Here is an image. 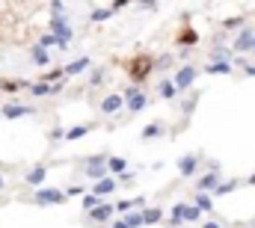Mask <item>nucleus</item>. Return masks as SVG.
<instances>
[{
  "mask_svg": "<svg viewBox=\"0 0 255 228\" xmlns=\"http://www.w3.org/2000/svg\"><path fill=\"white\" fill-rule=\"evenodd\" d=\"M83 175H86L89 181H101V178H107V175H110V169H107V157H104V154L89 157V160L83 163Z\"/></svg>",
  "mask_w": 255,
  "mask_h": 228,
  "instance_id": "nucleus-1",
  "label": "nucleus"
},
{
  "mask_svg": "<svg viewBox=\"0 0 255 228\" xmlns=\"http://www.w3.org/2000/svg\"><path fill=\"white\" fill-rule=\"evenodd\" d=\"M125 107H128V113H142L148 107V95L139 92L136 86H128L125 89Z\"/></svg>",
  "mask_w": 255,
  "mask_h": 228,
  "instance_id": "nucleus-2",
  "label": "nucleus"
},
{
  "mask_svg": "<svg viewBox=\"0 0 255 228\" xmlns=\"http://www.w3.org/2000/svg\"><path fill=\"white\" fill-rule=\"evenodd\" d=\"M65 199L68 196H65L63 190H57V187H42V190L33 193V202L36 205H63Z\"/></svg>",
  "mask_w": 255,
  "mask_h": 228,
  "instance_id": "nucleus-3",
  "label": "nucleus"
},
{
  "mask_svg": "<svg viewBox=\"0 0 255 228\" xmlns=\"http://www.w3.org/2000/svg\"><path fill=\"white\" fill-rule=\"evenodd\" d=\"M196 74H199V71H196V65H181V68L172 74V83H175V89H178V92L190 89L193 83H196Z\"/></svg>",
  "mask_w": 255,
  "mask_h": 228,
  "instance_id": "nucleus-4",
  "label": "nucleus"
},
{
  "mask_svg": "<svg viewBox=\"0 0 255 228\" xmlns=\"http://www.w3.org/2000/svg\"><path fill=\"white\" fill-rule=\"evenodd\" d=\"M98 110L104 115H116L119 110H125V95L122 92H113V95H107L101 104H98Z\"/></svg>",
  "mask_w": 255,
  "mask_h": 228,
  "instance_id": "nucleus-5",
  "label": "nucleus"
},
{
  "mask_svg": "<svg viewBox=\"0 0 255 228\" xmlns=\"http://www.w3.org/2000/svg\"><path fill=\"white\" fill-rule=\"evenodd\" d=\"M0 115L3 118H24V115H36V107H27V104H3L0 107Z\"/></svg>",
  "mask_w": 255,
  "mask_h": 228,
  "instance_id": "nucleus-6",
  "label": "nucleus"
},
{
  "mask_svg": "<svg viewBox=\"0 0 255 228\" xmlns=\"http://www.w3.org/2000/svg\"><path fill=\"white\" fill-rule=\"evenodd\" d=\"M51 33L63 42V45H68L71 42V36H74V30H71V24L65 21V18H51Z\"/></svg>",
  "mask_w": 255,
  "mask_h": 228,
  "instance_id": "nucleus-7",
  "label": "nucleus"
},
{
  "mask_svg": "<svg viewBox=\"0 0 255 228\" xmlns=\"http://www.w3.org/2000/svg\"><path fill=\"white\" fill-rule=\"evenodd\" d=\"M253 36H255L253 27H244V30L238 33V39L232 42V54H244V51H250V45H253Z\"/></svg>",
  "mask_w": 255,
  "mask_h": 228,
  "instance_id": "nucleus-8",
  "label": "nucleus"
},
{
  "mask_svg": "<svg viewBox=\"0 0 255 228\" xmlns=\"http://www.w3.org/2000/svg\"><path fill=\"white\" fill-rule=\"evenodd\" d=\"M220 181H223V175H220V172H208V175H202V178L196 181V190H199V193H214Z\"/></svg>",
  "mask_w": 255,
  "mask_h": 228,
  "instance_id": "nucleus-9",
  "label": "nucleus"
},
{
  "mask_svg": "<svg viewBox=\"0 0 255 228\" xmlns=\"http://www.w3.org/2000/svg\"><path fill=\"white\" fill-rule=\"evenodd\" d=\"M113 214H116V208L107 205V202H101V205H95V208L89 211V220H92V223H107Z\"/></svg>",
  "mask_w": 255,
  "mask_h": 228,
  "instance_id": "nucleus-10",
  "label": "nucleus"
},
{
  "mask_svg": "<svg viewBox=\"0 0 255 228\" xmlns=\"http://www.w3.org/2000/svg\"><path fill=\"white\" fill-rule=\"evenodd\" d=\"M196 166H199V157H196V154L178 157V175H181V178H193V175H196Z\"/></svg>",
  "mask_w": 255,
  "mask_h": 228,
  "instance_id": "nucleus-11",
  "label": "nucleus"
},
{
  "mask_svg": "<svg viewBox=\"0 0 255 228\" xmlns=\"http://www.w3.org/2000/svg\"><path fill=\"white\" fill-rule=\"evenodd\" d=\"M148 68H151V59H148V57L133 59V68H130V80H145Z\"/></svg>",
  "mask_w": 255,
  "mask_h": 228,
  "instance_id": "nucleus-12",
  "label": "nucleus"
},
{
  "mask_svg": "<svg viewBox=\"0 0 255 228\" xmlns=\"http://www.w3.org/2000/svg\"><path fill=\"white\" fill-rule=\"evenodd\" d=\"M89 65H92V59H89V57H80V59H74V62H68L63 71H65V77H77V74H83Z\"/></svg>",
  "mask_w": 255,
  "mask_h": 228,
  "instance_id": "nucleus-13",
  "label": "nucleus"
},
{
  "mask_svg": "<svg viewBox=\"0 0 255 228\" xmlns=\"http://www.w3.org/2000/svg\"><path fill=\"white\" fill-rule=\"evenodd\" d=\"M92 193H95V196H101V199H104V196H110V193H116V178H110V175H107V178L95 181Z\"/></svg>",
  "mask_w": 255,
  "mask_h": 228,
  "instance_id": "nucleus-14",
  "label": "nucleus"
},
{
  "mask_svg": "<svg viewBox=\"0 0 255 228\" xmlns=\"http://www.w3.org/2000/svg\"><path fill=\"white\" fill-rule=\"evenodd\" d=\"M157 92H160V98H163V101H175V95H178V89H175L172 77H163V80H160V86H157Z\"/></svg>",
  "mask_w": 255,
  "mask_h": 228,
  "instance_id": "nucleus-15",
  "label": "nucleus"
},
{
  "mask_svg": "<svg viewBox=\"0 0 255 228\" xmlns=\"http://www.w3.org/2000/svg\"><path fill=\"white\" fill-rule=\"evenodd\" d=\"M45 178H48V166H33V169L24 175V181H27V184H33V187L45 184Z\"/></svg>",
  "mask_w": 255,
  "mask_h": 228,
  "instance_id": "nucleus-16",
  "label": "nucleus"
},
{
  "mask_svg": "<svg viewBox=\"0 0 255 228\" xmlns=\"http://www.w3.org/2000/svg\"><path fill=\"white\" fill-rule=\"evenodd\" d=\"M92 127H95V124H74V127H68V130H65L63 139H68V142H77V139H83Z\"/></svg>",
  "mask_w": 255,
  "mask_h": 228,
  "instance_id": "nucleus-17",
  "label": "nucleus"
},
{
  "mask_svg": "<svg viewBox=\"0 0 255 228\" xmlns=\"http://www.w3.org/2000/svg\"><path fill=\"white\" fill-rule=\"evenodd\" d=\"M166 133V127H163V121H151V124H145L142 127V139H157V136H163Z\"/></svg>",
  "mask_w": 255,
  "mask_h": 228,
  "instance_id": "nucleus-18",
  "label": "nucleus"
},
{
  "mask_svg": "<svg viewBox=\"0 0 255 228\" xmlns=\"http://www.w3.org/2000/svg\"><path fill=\"white\" fill-rule=\"evenodd\" d=\"M30 59H33V65H39V68L51 65V54H48V48H42V45H36V48H33Z\"/></svg>",
  "mask_w": 255,
  "mask_h": 228,
  "instance_id": "nucleus-19",
  "label": "nucleus"
},
{
  "mask_svg": "<svg viewBox=\"0 0 255 228\" xmlns=\"http://www.w3.org/2000/svg\"><path fill=\"white\" fill-rule=\"evenodd\" d=\"M196 208H199L202 214H214V196H208V193H199V190H196Z\"/></svg>",
  "mask_w": 255,
  "mask_h": 228,
  "instance_id": "nucleus-20",
  "label": "nucleus"
},
{
  "mask_svg": "<svg viewBox=\"0 0 255 228\" xmlns=\"http://www.w3.org/2000/svg\"><path fill=\"white\" fill-rule=\"evenodd\" d=\"M30 92H33L36 98H45V95H54V83H45V80H39V83H30Z\"/></svg>",
  "mask_w": 255,
  "mask_h": 228,
  "instance_id": "nucleus-21",
  "label": "nucleus"
},
{
  "mask_svg": "<svg viewBox=\"0 0 255 228\" xmlns=\"http://www.w3.org/2000/svg\"><path fill=\"white\" fill-rule=\"evenodd\" d=\"M160 217H163L160 208H148V211H142V226H157Z\"/></svg>",
  "mask_w": 255,
  "mask_h": 228,
  "instance_id": "nucleus-22",
  "label": "nucleus"
},
{
  "mask_svg": "<svg viewBox=\"0 0 255 228\" xmlns=\"http://www.w3.org/2000/svg\"><path fill=\"white\" fill-rule=\"evenodd\" d=\"M39 45H42V48H60V51H65V48H68V45H63L54 33H45V36L39 39Z\"/></svg>",
  "mask_w": 255,
  "mask_h": 228,
  "instance_id": "nucleus-23",
  "label": "nucleus"
},
{
  "mask_svg": "<svg viewBox=\"0 0 255 228\" xmlns=\"http://www.w3.org/2000/svg\"><path fill=\"white\" fill-rule=\"evenodd\" d=\"M110 15H113V9H110V6H104V9H92L89 21H92V24H104V21H107Z\"/></svg>",
  "mask_w": 255,
  "mask_h": 228,
  "instance_id": "nucleus-24",
  "label": "nucleus"
},
{
  "mask_svg": "<svg viewBox=\"0 0 255 228\" xmlns=\"http://www.w3.org/2000/svg\"><path fill=\"white\" fill-rule=\"evenodd\" d=\"M208 74H232V62H208Z\"/></svg>",
  "mask_w": 255,
  "mask_h": 228,
  "instance_id": "nucleus-25",
  "label": "nucleus"
},
{
  "mask_svg": "<svg viewBox=\"0 0 255 228\" xmlns=\"http://www.w3.org/2000/svg\"><path fill=\"white\" fill-rule=\"evenodd\" d=\"M232 190H238V181H235V178H232V181H220L211 196H226V193H232Z\"/></svg>",
  "mask_w": 255,
  "mask_h": 228,
  "instance_id": "nucleus-26",
  "label": "nucleus"
},
{
  "mask_svg": "<svg viewBox=\"0 0 255 228\" xmlns=\"http://www.w3.org/2000/svg\"><path fill=\"white\" fill-rule=\"evenodd\" d=\"M208 57H211V62H229V57H232V48H214Z\"/></svg>",
  "mask_w": 255,
  "mask_h": 228,
  "instance_id": "nucleus-27",
  "label": "nucleus"
},
{
  "mask_svg": "<svg viewBox=\"0 0 255 228\" xmlns=\"http://www.w3.org/2000/svg\"><path fill=\"white\" fill-rule=\"evenodd\" d=\"M184 205H187V202H178V205L172 208V220H169V226H172V228L184 223Z\"/></svg>",
  "mask_w": 255,
  "mask_h": 228,
  "instance_id": "nucleus-28",
  "label": "nucleus"
},
{
  "mask_svg": "<svg viewBox=\"0 0 255 228\" xmlns=\"http://www.w3.org/2000/svg\"><path fill=\"white\" fill-rule=\"evenodd\" d=\"M178 42L190 48V45H196V42H199V33H196V30H190V27H184V33L178 36Z\"/></svg>",
  "mask_w": 255,
  "mask_h": 228,
  "instance_id": "nucleus-29",
  "label": "nucleus"
},
{
  "mask_svg": "<svg viewBox=\"0 0 255 228\" xmlns=\"http://www.w3.org/2000/svg\"><path fill=\"white\" fill-rule=\"evenodd\" d=\"M202 220V211L196 205H184V223H199Z\"/></svg>",
  "mask_w": 255,
  "mask_h": 228,
  "instance_id": "nucleus-30",
  "label": "nucleus"
},
{
  "mask_svg": "<svg viewBox=\"0 0 255 228\" xmlns=\"http://www.w3.org/2000/svg\"><path fill=\"white\" fill-rule=\"evenodd\" d=\"M107 169L119 175V172H125V169H128V160H122V157H107Z\"/></svg>",
  "mask_w": 255,
  "mask_h": 228,
  "instance_id": "nucleus-31",
  "label": "nucleus"
},
{
  "mask_svg": "<svg viewBox=\"0 0 255 228\" xmlns=\"http://www.w3.org/2000/svg\"><path fill=\"white\" fill-rule=\"evenodd\" d=\"M104 80H107V71H104V68H95V71L89 74V86H101Z\"/></svg>",
  "mask_w": 255,
  "mask_h": 228,
  "instance_id": "nucleus-32",
  "label": "nucleus"
},
{
  "mask_svg": "<svg viewBox=\"0 0 255 228\" xmlns=\"http://www.w3.org/2000/svg\"><path fill=\"white\" fill-rule=\"evenodd\" d=\"M18 86H30V83H27V80H21V83H18V80H0V89H3V92H15Z\"/></svg>",
  "mask_w": 255,
  "mask_h": 228,
  "instance_id": "nucleus-33",
  "label": "nucleus"
},
{
  "mask_svg": "<svg viewBox=\"0 0 255 228\" xmlns=\"http://www.w3.org/2000/svg\"><path fill=\"white\" fill-rule=\"evenodd\" d=\"M125 226H128V228H139V226H142V211H136V214H128V217H125Z\"/></svg>",
  "mask_w": 255,
  "mask_h": 228,
  "instance_id": "nucleus-34",
  "label": "nucleus"
},
{
  "mask_svg": "<svg viewBox=\"0 0 255 228\" xmlns=\"http://www.w3.org/2000/svg\"><path fill=\"white\" fill-rule=\"evenodd\" d=\"M60 77H65L63 68H54V71H45V74H42V80H45V83H57Z\"/></svg>",
  "mask_w": 255,
  "mask_h": 228,
  "instance_id": "nucleus-35",
  "label": "nucleus"
},
{
  "mask_svg": "<svg viewBox=\"0 0 255 228\" xmlns=\"http://www.w3.org/2000/svg\"><path fill=\"white\" fill-rule=\"evenodd\" d=\"M51 15H54V18H65V3L63 0H51Z\"/></svg>",
  "mask_w": 255,
  "mask_h": 228,
  "instance_id": "nucleus-36",
  "label": "nucleus"
},
{
  "mask_svg": "<svg viewBox=\"0 0 255 228\" xmlns=\"http://www.w3.org/2000/svg\"><path fill=\"white\" fill-rule=\"evenodd\" d=\"M95 205H101V196H95V193H89V196H83V208H86V211H92Z\"/></svg>",
  "mask_w": 255,
  "mask_h": 228,
  "instance_id": "nucleus-37",
  "label": "nucleus"
},
{
  "mask_svg": "<svg viewBox=\"0 0 255 228\" xmlns=\"http://www.w3.org/2000/svg\"><path fill=\"white\" fill-rule=\"evenodd\" d=\"M116 178H119L122 184H133V181H136V175H133V172H119Z\"/></svg>",
  "mask_w": 255,
  "mask_h": 228,
  "instance_id": "nucleus-38",
  "label": "nucleus"
},
{
  "mask_svg": "<svg viewBox=\"0 0 255 228\" xmlns=\"http://www.w3.org/2000/svg\"><path fill=\"white\" fill-rule=\"evenodd\" d=\"M139 9H145V12H154V9H157V0H139Z\"/></svg>",
  "mask_w": 255,
  "mask_h": 228,
  "instance_id": "nucleus-39",
  "label": "nucleus"
},
{
  "mask_svg": "<svg viewBox=\"0 0 255 228\" xmlns=\"http://www.w3.org/2000/svg\"><path fill=\"white\" fill-rule=\"evenodd\" d=\"M128 3H130V0H113V3H110V9H113V15H116V12H122V9H125Z\"/></svg>",
  "mask_w": 255,
  "mask_h": 228,
  "instance_id": "nucleus-40",
  "label": "nucleus"
},
{
  "mask_svg": "<svg viewBox=\"0 0 255 228\" xmlns=\"http://www.w3.org/2000/svg\"><path fill=\"white\" fill-rule=\"evenodd\" d=\"M65 196H83V187H80V184H74V187H68V190H65Z\"/></svg>",
  "mask_w": 255,
  "mask_h": 228,
  "instance_id": "nucleus-41",
  "label": "nucleus"
},
{
  "mask_svg": "<svg viewBox=\"0 0 255 228\" xmlns=\"http://www.w3.org/2000/svg\"><path fill=\"white\" fill-rule=\"evenodd\" d=\"M244 74H247V77H255V65L253 62H244Z\"/></svg>",
  "mask_w": 255,
  "mask_h": 228,
  "instance_id": "nucleus-42",
  "label": "nucleus"
},
{
  "mask_svg": "<svg viewBox=\"0 0 255 228\" xmlns=\"http://www.w3.org/2000/svg\"><path fill=\"white\" fill-rule=\"evenodd\" d=\"M51 136H54V139H63L65 130H63V127H54V130H51Z\"/></svg>",
  "mask_w": 255,
  "mask_h": 228,
  "instance_id": "nucleus-43",
  "label": "nucleus"
},
{
  "mask_svg": "<svg viewBox=\"0 0 255 228\" xmlns=\"http://www.w3.org/2000/svg\"><path fill=\"white\" fill-rule=\"evenodd\" d=\"M110 228H128V226H125V220H116V223H113Z\"/></svg>",
  "mask_w": 255,
  "mask_h": 228,
  "instance_id": "nucleus-44",
  "label": "nucleus"
},
{
  "mask_svg": "<svg viewBox=\"0 0 255 228\" xmlns=\"http://www.w3.org/2000/svg\"><path fill=\"white\" fill-rule=\"evenodd\" d=\"M202 228H223V226H220V223H211V220H208V223H205Z\"/></svg>",
  "mask_w": 255,
  "mask_h": 228,
  "instance_id": "nucleus-45",
  "label": "nucleus"
},
{
  "mask_svg": "<svg viewBox=\"0 0 255 228\" xmlns=\"http://www.w3.org/2000/svg\"><path fill=\"white\" fill-rule=\"evenodd\" d=\"M3 187H6V178H3V172H0V193H3Z\"/></svg>",
  "mask_w": 255,
  "mask_h": 228,
  "instance_id": "nucleus-46",
  "label": "nucleus"
},
{
  "mask_svg": "<svg viewBox=\"0 0 255 228\" xmlns=\"http://www.w3.org/2000/svg\"><path fill=\"white\" fill-rule=\"evenodd\" d=\"M250 54L255 57V36H253V45H250Z\"/></svg>",
  "mask_w": 255,
  "mask_h": 228,
  "instance_id": "nucleus-47",
  "label": "nucleus"
},
{
  "mask_svg": "<svg viewBox=\"0 0 255 228\" xmlns=\"http://www.w3.org/2000/svg\"><path fill=\"white\" fill-rule=\"evenodd\" d=\"M247 184H253V187H255V175H250V178H247Z\"/></svg>",
  "mask_w": 255,
  "mask_h": 228,
  "instance_id": "nucleus-48",
  "label": "nucleus"
}]
</instances>
